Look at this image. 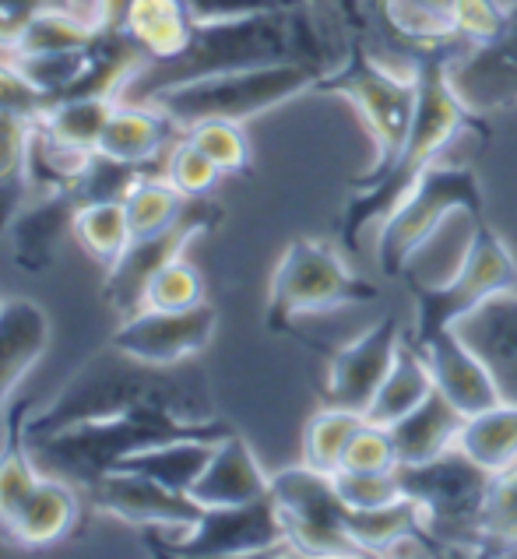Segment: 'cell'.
I'll return each instance as SVG.
<instances>
[{"mask_svg": "<svg viewBox=\"0 0 517 559\" xmlns=\"http://www.w3.org/2000/svg\"><path fill=\"white\" fill-rule=\"evenodd\" d=\"M74 4H78V11H82V14L92 11V0H74Z\"/></svg>", "mask_w": 517, "mask_h": 559, "instance_id": "cell-52", "label": "cell"}, {"mask_svg": "<svg viewBox=\"0 0 517 559\" xmlns=\"http://www.w3.org/2000/svg\"><path fill=\"white\" fill-rule=\"evenodd\" d=\"M46 345H50V321H46L39 302H0V423H4L8 394L32 370V362L46 353Z\"/></svg>", "mask_w": 517, "mask_h": 559, "instance_id": "cell-21", "label": "cell"}, {"mask_svg": "<svg viewBox=\"0 0 517 559\" xmlns=\"http://www.w3.org/2000/svg\"><path fill=\"white\" fill-rule=\"evenodd\" d=\"M406 328L395 313L380 317L374 328H366L360 338L342 345L331 356L328 366V383H325V397L334 408H349L366 415L369 402H374L377 388L384 383L387 370L395 366L401 342H406Z\"/></svg>", "mask_w": 517, "mask_h": 559, "instance_id": "cell-14", "label": "cell"}, {"mask_svg": "<svg viewBox=\"0 0 517 559\" xmlns=\"http://www.w3.org/2000/svg\"><path fill=\"white\" fill-rule=\"evenodd\" d=\"M204 302V278L190 261L176 258L166 267H158L149 289H144L141 310H190Z\"/></svg>", "mask_w": 517, "mask_h": 559, "instance_id": "cell-40", "label": "cell"}, {"mask_svg": "<svg viewBox=\"0 0 517 559\" xmlns=\"http://www.w3.org/2000/svg\"><path fill=\"white\" fill-rule=\"evenodd\" d=\"M395 468H398V451L391 429L363 419V426L355 429L345 447L342 468L338 472H395Z\"/></svg>", "mask_w": 517, "mask_h": 559, "instance_id": "cell-44", "label": "cell"}, {"mask_svg": "<svg viewBox=\"0 0 517 559\" xmlns=\"http://www.w3.org/2000/svg\"><path fill=\"white\" fill-rule=\"evenodd\" d=\"M85 492L99 510L120 521H131L138 528H190L204 514V507L190 492H176L131 468L106 472Z\"/></svg>", "mask_w": 517, "mask_h": 559, "instance_id": "cell-16", "label": "cell"}, {"mask_svg": "<svg viewBox=\"0 0 517 559\" xmlns=\"http://www.w3.org/2000/svg\"><path fill=\"white\" fill-rule=\"evenodd\" d=\"M131 412H169L193 423L219 419L198 370L184 362L155 366L109 345L106 353H95L39 415L22 423V440H39L78 423L117 419Z\"/></svg>", "mask_w": 517, "mask_h": 559, "instance_id": "cell-2", "label": "cell"}, {"mask_svg": "<svg viewBox=\"0 0 517 559\" xmlns=\"http://www.w3.org/2000/svg\"><path fill=\"white\" fill-rule=\"evenodd\" d=\"M490 552H517V465L493 478L486 503Z\"/></svg>", "mask_w": 517, "mask_h": 559, "instance_id": "cell-42", "label": "cell"}, {"mask_svg": "<svg viewBox=\"0 0 517 559\" xmlns=\"http://www.w3.org/2000/svg\"><path fill=\"white\" fill-rule=\"evenodd\" d=\"M176 134H180V127L152 103H117L99 138V152L124 158V163L149 166Z\"/></svg>", "mask_w": 517, "mask_h": 559, "instance_id": "cell-25", "label": "cell"}, {"mask_svg": "<svg viewBox=\"0 0 517 559\" xmlns=\"http://www.w3.org/2000/svg\"><path fill=\"white\" fill-rule=\"evenodd\" d=\"M369 299H377V285L355 275L342 261V250L325 239H296L271 275L268 324L274 331H289L299 317L355 307Z\"/></svg>", "mask_w": 517, "mask_h": 559, "instance_id": "cell-9", "label": "cell"}, {"mask_svg": "<svg viewBox=\"0 0 517 559\" xmlns=\"http://www.w3.org/2000/svg\"><path fill=\"white\" fill-rule=\"evenodd\" d=\"M320 78L325 74L310 68V63H296V60L261 63V68L208 74L184 85H173L166 92H158L152 106L163 109L180 131H190V127H198L204 120L244 123L257 114H268V109L296 99L306 88H317Z\"/></svg>", "mask_w": 517, "mask_h": 559, "instance_id": "cell-7", "label": "cell"}, {"mask_svg": "<svg viewBox=\"0 0 517 559\" xmlns=\"http://www.w3.org/2000/svg\"><path fill=\"white\" fill-rule=\"evenodd\" d=\"M415 82H419V103H415V120L401 155L395 158V166L380 173L377 180H355V194L349 198L338 233L349 253L360 250V236L369 226L395 212V204L412 190V183L423 173L440 163V155L447 145L465 131L490 134V127L472 114L461 95L450 85V53L444 50H426V57L415 60Z\"/></svg>", "mask_w": 517, "mask_h": 559, "instance_id": "cell-3", "label": "cell"}, {"mask_svg": "<svg viewBox=\"0 0 517 559\" xmlns=\"http://www.w3.org/2000/svg\"><path fill=\"white\" fill-rule=\"evenodd\" d=\"M39 465L28 454V447L22 440V429H11V440L0 454V538L11 535V524L19 518L22 503L28 500V492L39 483Z\"/></svg>", "mask_w": 517, "mask_h": 559, "instance_id": "cell-38", "label": "cell"}, {"mask_svg": "<svg viewBox=\"0 0 517 559\" xmlns=\"http://www.w3.org/2000/svg\"><path fill=\"white\" fill-rule=\"evenodd\" d=\"M458 11L461 0H380L377 19L423 50H444V46L458 43Z\"/></svg>", "mask_w": 517, "mask_h": 559, "instance_id": "cell-28", "label": "cell"}, {"mask_svg": "<svg viewBox=\"0 0 517 559\" xmlns=\"http://www.w3.org/2000/svg\"><path fill=\"white\" fill-rule=\"evenodd\" d=\"M222 173H244L250 166V145L247 134L233 120H204L198 127L184 131Z\"/></svg>", "mask_w": 517, "mask_h": 559, "instance_id": "cell-41", "label": "cell"}, {"mask_svg": "<svg viewBox=\"0 0 517 559\" xmlns=\"http://www.w3.org/2000/svg\"><path fill=\"white\" fill-rule=\"evenodd\" d=\"M458 447L493 475L514 468L517 465V405L496 402L475 415H465Z\"/></svg>", "mask_w": 517, "mask_h": 559, "instance_id": "cell-29", "label": "cell"}, {"mask_svg": "<svg viewBox=\"0 0 517 559\" xmlns=\"http://www.w3.org/2000/svg\"><path fill=\"white\" fill-rule=\"evenodd\" d=\"M493 373L500 402L517 405V289L486 299L455 324Z\"/></svg>", "mask_w": 517, "mask_h": 559, "instance_id": "cell-19", "label": "cell"}, {"mask_svg": "<svg viewBox=\"0 0 517 559\" xmlns=\"http://www.w3.org/2000/svg\"><path fill=\"white\" fill-rule=\"evenodd\" d=\"M285 4H289V8H314V11H317L314 0H285Z\"/></svg>", "mask_w": 517, "mask_h": 559, "instance_id": "cell-51", "label": "cell"}, {"mask_svg": "<svg viewBox=\"0 0 517 559\" xmlns=\"http://www.w3.org/2000/svg\"><path fill=\"white\" fill-rule=\"evenodd\" d=\"M334 486L349 510L384 507L398 497H406L398 483V468L395 472H334Z\"/></svg>", "mask_w": 517, "mask_h": 559, "instance_id": "cell-45", "label": "cell"}, {"mask_svg": "<svg viewBox=\"0 0 517 559\" xmlns=\"http://www.w3.org/2000/svg\"><path fill=\"white\" fill-rule=\"evenodd\" d=\"M131 4H134V0H92L89 19L99 28L124 32V22H127V11H131Z\"/></svg>", "mask_w": 517, "mask_h": 559, "instance_id": "cell-50", "label": "cell"}, {"mask_svg": "<svg viewBox=\"0 0 517 559\" xmlns=\"http://www.w3.org/2000/svg\"><path fill=\"white\" fill-rule=\"evenodd\" d=\"M430 391H433L430 366H426L423 353H419V348L409 342V334H406L395 366L387 370L384 383L374 394V402H369V408H366V419L377 423V426H391V423L401 419V415L412 412L419 402H423Z\"/></svg>", "mask_w": 517, "mask_h": 559, "instance_id": "cell-30", "label": "cell"}, {"mask_svg": "<svg viewBox=\"0 0 517 559\" xmlns=\"http://www.w3.org/2000/svg\"><path fill=\"white\" fill-rule=\"evenodd\" d=\"M450 85L472 114L517 103V0L507 8V22L490 43L468 46L450 57Z\"/></svg>", "mask_w": 517, "mask_h": 559, "instance_id": "cell-17", "label": "cell"}, {"mask_svg": "<svg viewBox=\"0 0 517 559\" xmlns=\"http://www.w3.org/2000/svg\"><path fill=\"white\" fill-rule=\"evenodd\" d=\"M363 419L366 415L349 412V408H334V405L317 412L314 419L306 423V433H303V465H310L325 475H334L342 468L345 447L355 429L363 426Z\"/></svg>", "mask_w": 517, "mask_h": 559, "instance_id": "cell-35", "label": "cell"}, {"mask_svg": "<svg viewBox=\"0 0 517 559\" xmlns=\"http://www.w3.org/2000/svg\"><path fill=\"white\" fill-rule=\"evenodd\" d=\"M71 233L95 264H117L120 253L131 247V222H127L124 201H99V204H78Z\"/></svg>", "mask_w": 517, "mask_h": 559, "instance_id": "cell-33", "label": "cell"}, {"mask_svg": "<svg viewBox=\"0 0 517 559\" xmlns=\"http://www.w3.org/2000/svg\"><path fill=\"white\" fill-rule=\"evenodd\" d=\"M190 198H184L169 180H152V177H141L134 183L131 194L124 198V212L127 222H131V236H152V233H163L169 229L176 218L187 212Z\"/></svg>", "mask_w": 517, "mask_h": 559, "instance_id": "cell-36", "label": "cell"}, {"mask_svg": "<svg viewBox=\"0 0 517 559\" xmlns=\"http://www.w3.org/2000/svg\"><path fill=\"white\" fill-rule=\"evenodd\" d=\"M193 14L187 0H134L124 32L138 43L144 60H173L187 50L193 36Z\"/></svg>", "mask_w": 517, "mask_h": 559, "instance_id": "cell-26", "label": "cell"}, {"mask_svg": "<svg viewBox=\"0 0 517 559\" xmlns=\"http://www.w3.org/2000/svg\"><path fill=\"white\" fill-rule=\"evenodd\" d=\"M461 426H465V412L450 405L433 388L412 412H406L398 423L387 426L398 451V465H419V461H430L450 451V447H458Z\"/></svg>", "mask_w": 517, "mask_h": 559, "instance_id": "cell-23", "label": "cell"}, {"mask_svg": "<svg viewBox=\"0 0 517 559\" xmlns=\"http://www.w3.org/2000/svg\"><path fill=\"white\" fill-rule=\"evenodd\" d=\"M317 92L345 99L355 109V117L363 120L369 141H374V166L360 180H377L380 173L391 169L401 148H406L415 120V60L401 71L391 60L369 53L363 39H349L342 60L320 78Z\"/></svg>", "mask_w": 517, "mask_h": 559, "instance_id": "cell-6", "label": "cell"}, {"mask_svg": "<svg viewBox=\"0 0 517 559\" xmlns=\"http://www.w3.org/2000/svg\"><path fill=\"white\" fill-rule=\"evenodd\" d=\"M46 92L32 82L19 63H0V114L39 120L46 114Z\"/></svg>", "mask_w": 517, "mask_h": 559, "instance_id": "cell-46", "label": "cell"}, {"mask_svg": "<svg viewBox=\"0 0 517 559\" xmlns=\"http://www.w3.org/2000/svg\"><path fill=\"white\" fill-rule=\"evenodd\" d=\"M138 163H124V158H113L106 152L95 148L89 155V163L82 166V173L71 183V194L78 204H99V201H124L134 190V183L141 180Z\"/></svg>", "mask_w": 517, "mask_h": 559, "instance_id": "cell-39", "label": "cell"}, {"mask_svg": "<svg viewBox=\"0 0 517 559\" xmlns=\"http://www.w3.org/2000/svg\"><path fill=\"white\" fill-rule=\"evenodd\" d=\"M219 222H222L219 204L204 201V198H190L187 212L176 218L169 229L131 239V247L120 253V261L106 267V289H103L106 307L117 310L120 317L138 313L144 289H149L155 271L166 267L176 258H184L190 239L198 233H208L212 226H219Z\"/></svg>", "mask_w": 517, "mask_h": 559, "instance_id": "cell-13", "label": "cell"}, {"mask_svg": "<svg viewBox=\"0 0 517 559\" xmlns=\"http://www.w3.org/2000/svg\"><path fill=\"white\" fill-rule=\"evenodd\" d=\"M409 342L423 353L433 388L465 415H475L500 402V391L493 383V373L486 370V362H482V356L455 328L426 334V338H409Z\"/></svg>", "mask_w": 517, "mask_h": 559, "instance_id": "cell-18", "label": "cell"}, {"mask_svg": "<svg viewBox=\"0 0 517 559\" xmlns=\"http://www.w3.org/2000/svg\"><path fill=\"white\" fill-rule=\"evenodd\" d=\"M268 497L282 518L293 552L303 556H355L349 538V507L338 497L334 475L310 465L285 468L271 478Z\"/></svg>", "mask_w": 517, "mask_h": 559, "instance_id": "cell-11", "label": "cell"}, {"mask_svg": "<svg viewBox=\"0 0 517 559\" xmlns=\"http://www.w3.org/2000/svg\"><path fill=\"white\" fill-rule=\"evenodd\" d=\"M222 177V169L208 158L193 141L184 134L173 145L169 158H166V180L180 190L184 198H204Z\"/></svg>", "mask_w": 517, "mask_h": 559, "instance_id": "cell-43", "label": "cell"}, {"mask_svg": "<svg viewBox=\"0 0 517 559\" xmlns=\"http://www.w3.org/2000/svg\"><path fill=\"white\" fill-rule=\"evenodd\" d=\"M32 127H36V120L0 114V233L11 229V222L22 212V201L28 194L25 155Z\"/></svg>", "mask_w": 517, "mask_h": 559, "instance_id": "cell-34", "label": "cell"}, {"mask_svg": "<svg viewBox=\"0 0 517 559\" xmlns=\"http://www.w3.org/2000/svg\"><path fill=\"white\" fill-rule=\"evenodd\" d=\"M271 478L257 465L247 440L230 433L215 443V451L208 457L204 472L198 475V483H193L190 497L204 510H212V507H244L254 500H265Z\"/></svg>", "mask_w": 517, "mask_h": 559, "instance_id": "cell-20", "label": "cell"}, {"mask_svg": "<svg viewBox=\"0 0 517 559\" xmlns=\"http://www.w3.org/2000/svg\"><path fill=\"white\" fill-rule=\"evenodd\" d=\"M113 109H117L113 95H78V99H60L54 106H46V114L36 123L50 138L63 141V145L95 152Z\"/></svg>", "mask_w": 517, "mask_h": 559, "instance_id": "cell-32", "label": "cell"}, {"mask_svg": "<svg viewBox=\"0 0 517 559\" xmlns=\"http://www.w3.org/2000/svg\"><path fill=\"white\" fill-rule=\"evenodd\" d=\"M74 215H78V201L71 190L36 198L28 207H22L11 222V243H14V261H19V267L25 271L50 267L63 233L74 226Z\"/></svg>", "mask_w": 517, "mask_h": 559, "instance_id": "cell-22", "label": "cell"}, {"mask_svg": "<svg viewBox=\"0 0 517 559\" xmlns=\"http://www.w3.org/2000/svg\"><path fill=\"white\" fill-rule=\"evenodd\" d=\"M193 22H225L244 19V14H261L274 8H289L285 0H187Z\"/></svg>", "mask_w": 517, "mask_h": 559, "instance_id": "cell-48", "label": "cell"}, {"mask_svg": "<svg viewBox=\"0 0 517 559\" xmlns=\"http://www.w3.org/2000/svg\"><path fill=\"white\" fill-rule=\"evenodd\" d=\"M219 328V313L201 302L190 310H138L124 317V324L113 331V342L120 353L155 362V366H173L187 362L208 348L212 334Z\"/></svg>", "mask_w": 517, "mask_h": 559, "instance_id": "cell-15", "label": "cell"}, {"mask_svg": "<svg viewBox=\"0 0 517 559\" xmlns=\"http://www.w3.org/2000/svg\"><path fill=\"white\" fill-rule=\"evenodd\" d=\"M317 14L325 22H334L342 32H349V39H366L369 32V4L366 0H314Z\"/></svg>", "mask_w": 517, "mask_h": 559, "instance_id": "cell-49", "label": "cell"}, {"mask_svg": "<svg viewBox=\"0 0 517 559\" xmlns=\"http://www.w3.org/2000/svg\"><path fill=\"white\" fill-rule=\"evenodd\" d=\"M99 36V25H95L89 14L74 11V8H60V11H46L36 22L28 25L22 46L14 53H68V50H85Z\"/></svg>", "mask_w": 517, "mask_h": 559, "instance_id": "cell-37", "label": "cell"}, {"mask_svg": "<svg viewBox=\"0 0 517 559\" xmlns=\"http://www.w3.org/2000/svg\"><path fill=\"white\" fill-rule=\"evenodd\" d=\"M144 535L166 556H261L274 549L293 552L271 497L244 507H212L190 528H144Z\"/></svg>", "mask_w": 517, "mask_h": 559, "instance_id": "cell-12", "label": "cell"}, {"mask_svg": "<svg viewBox=\"0 0 517 559\" xmlns=\"http://www.w3.org/2000/svg\"><path fill=\"white\" fill-rule=\"evenodd\" d=\"M493 472L468 457L461 447L436 454L419 465H398L401 492L415 503L423 552H490L486 546V503Z\"/></svg>", "mask_w": 517, "mask_h": 559, "instance_id": "cell-5", "label": "cell"}, {"mask_svg": "<svg viewBox=\"0 0 517 559\" xmlns=\"http://www.w3.org/2000/svg\"><path fill=\"white\" fill-rule=\"evenodd\" d=\"M78 492L68 478L60 475H39L36 489L28 492L19 518L11 524V542L19 546H54V542L68 538L78 524Z\"/></svg>", "mask_w": 517, "mask_h": 559, "instance_id": "cell-24", "label": "cell"}, {"mask_svg": "<svg viewBox=\"0 0 517 559\" xmlns=\"http://www.w3.org/2000/svg\"><path fill=\"white\" fill-rule=\"evenodd\" d=\"M349 538L355 546V556H391V552H409L423 535V521L409 497H398L384 507H366V510H349Z\"/></svg>", "mask_w": 517, "mask_h": 559, "instance_id": "cell-27", "label": "cell"}, {"mask_svg": "<svg viewBox=\"0 0 517 559\" xmlns=\"http://www.w3.org/2000/svg\"><path fill=\"white\" fill-rule=\"evenodd\" d=\"M219 440H208V437H180V440H169V443H158L149 447V451H138L124 461L120 468H131L155 478L176 492H190L198 475L204 472L208 457H212Z\"/></svg>", "mask_w": 517, "mask_h": 559, "instance_id": "cell-31", "label": "cell"}, {"mask_svg": "<svg viewBox=\"0 0 517 559\" xmlns=\"http://www.w3.org/2000/svg\"><path fill=\"white\" fill-rule=\"evenodd\" d=\"M233 426H225L222 419L193 423L180 419L169 412H131L117 415V419H95V423H78L60 429V433L25 440L28 454L36 457L39 472L60 475L68 483L92 489L106 472L120 468L127 457L149 447L180 440V437H208L222 440L230 437Z\"/></svg>", "mask_w": 517, "mask_h": 559, "instance_id": "cell-4", "label": "cell"}, {"mask_svg": "<svg viewBox=\"0 0 517 559\" xmlns=\"http://www.w3.org/2000/svg\"><path fill=\"white\" fill-rule=\"evenodd\" d=\"M517 285V264L500 233L486 218L475 222L472 247H468L461 267L440 285H423L412 289L415 296V324L409 338H426V334L455 328L465 313H472L486 299L507 293Z\"/></svg>", "mask_w": 517, "mask_h": 559, "instance_id": "cell-10", "label": "cell"}, {"mask_svg": "<svg viewBox=\"0 0 517 559\" xmlns=\"http://www.w3.org/2000/svg\"><path fill=\"white\" fill-rule=\"evenodd\" d=\"M486 218L479 177L468 166L433 163L412 190L395 204V212L377 226V264L387 278H401L406 264L426 247L433 233H440L455 215Z\"/></svg>", "mask_w": 517, "mask_h": 559, "instance_id": "cell-8", "label": "cell"}, {"mask_svg": "<svg viewBox=\"0 0 517 559\" xmlns=\"http://www.w3.org/2000/svg\"><path fill=\"white\" fill-rule=\"evenodd\" d=\"M310 63L320 74L334 68L325 19L314 8H274L225 22H198L187 50L173 60H144L117 92V103H152L158 92L193 78L261 68V63Z\"/></svg>", "mask_w": 517, "mask_h": 559, "instance_id": "cell-1", "label": "cell"}, {"mask_svg": "<svg viewBox=\"0 0 517 559\" xmlns=\"http://www.w3.org/2000/svg\"><path fill=\"white\" fill-rule=\"evenodd\" d=\"M74 8V0H0V50H19L28 25L46 11Z\"/></svg>", "mask_w": 517, "mask_h": 559, "instance_id": "cell-47", "label": "cell"}]
</instances>
